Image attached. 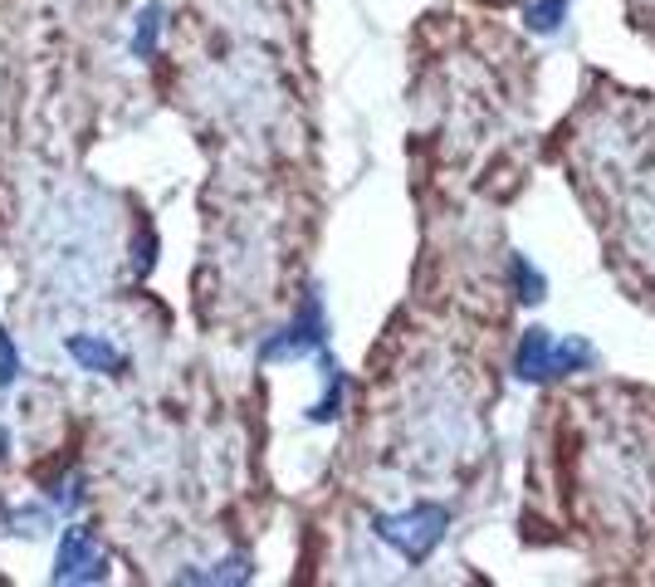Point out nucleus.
<instances>
[{"label": "nucleus", "mask_w": 655, "mask_h": 587, "mask_svg": "<svg viewBox=\"0 0 655 587\" xmlns=\"http://www.w3.org/2000/svg\"><path fill=\"white\" fill-rule=\"evenodd\" d=\"M518 304L509 230H421L411 289L367 362L353 440L381 495L377 534L397 538L406 563L436 558L494 499V407Z\"/></svg>", "instance_id": "nucleus-1"}, {"label": "nucleus", "mask_w": 655, "mask_h": 587, "mask_svg": "<svg viewBox=\"0 0 655 587\" xmlns=\"http://www.w3.org/2000/svg\"><path fill=\"white\" fill-rule=\"evenodd\" d=\"M406 73L416 226H509L538 171V49L494 10L430 6Z\"/></svg>", "instance_id": "nucleus-2"}, {"label": "nucleus", "mask_w": 655, "mask_h": 587, "mask_svg": "<svg viewBox=\"0 0 655 587\" xmlns=\"http://www.w3.org/2000/svg\"><path fill=\"white\" fill-rule=\"evenodd\" d=\"M518 548L573 554L607 587H655V382L602 372L538 391Z\"/></svg>", "instance_id": "nucleus-3"}, {"label": "nucleus", "mask_w": 655, "mask_h": 587, "mask_svg": "<svg viewBox=\"0 0 655 587\" xmlns=\"http://www.w3.org/2000/svg\"><path fill=\"white\" fill-rule=\"evenodd\" d=\"M538 162L573 187L616 294L655 314V89L583 64L567 113L538 132Z\"/></svg>", "instance_id": "nucleus-4"}, {"label": "nucleus", "mask_w": 655, "mask_h": 587, "mask_svg": "<svg viewBox=\"0 0 655 587\" xmlns=\"http://www.w3.org/2000/svg\"><path fill=\"white\" fill-rule=\"evenodd\" d=\"M622 10H626V30L646 49H655V0H622Z\"/></svg>", "instance_id": "nucleus-5"}, {"label": "nucleus", "mask_w": 655, "mask_h": 587, "mask_svg": "<svg viewBox=\"0 0 655 587\" xmlns=\"http://www.w3.org/2000/svg\"><path fill=\"white\" fill-rule=\"evenodd\" d=\"M440 6H469V10H494V16H524V10H543V0H440Z\"/></svg>", "instance_id": "nucleus-6"}]
</instances>
